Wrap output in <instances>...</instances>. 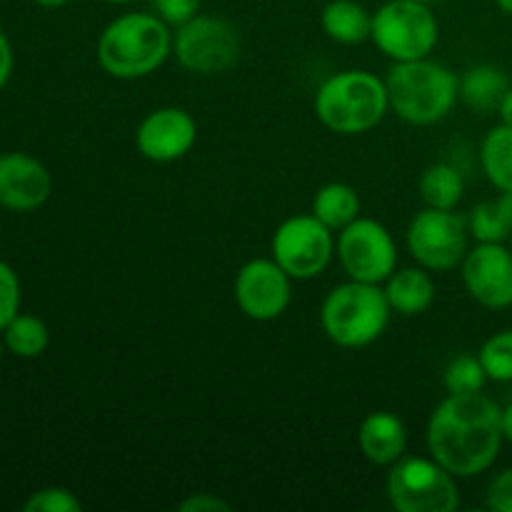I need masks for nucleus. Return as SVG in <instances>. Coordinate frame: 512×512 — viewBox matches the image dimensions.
<instances>
[{
    "mask_svg": "<svg viewBox=\"0 0 512 512\" xmlns=\"http://www.w3.org/2000/svg\"><path fill=\"white\" fill-rule=\"evenodd\" d=\"M500 410L488 395H448L428 420V453L455 478H475L493 468L503 448Z\"/></svg>",
    "mask_w": 512,
    "mask_h": 512,
    "instance_id": "obj_1",
    "label": "nucleus"
},
{
    "mask_svg": "<svg viewBox=\"0 0 512 512\" xmlns=\"http://www.w3.org/2000/svg\"><path fill=\"white\" fill-rule=\"evenodd\" d=\"M173 53V33L160 15L125 13L110 20L98 38V63L120 80L155 73Z\"/></svg>",
    "mask_w": 512,
    "mask_h": 512,
    "instance_id": "obj_2",
    "label": "nucleus"
},
{
    "mask_svg": "<svg viewBox=\"0 0 512 512\" xmlns=\"http://www.w3.org/2000/svg\"><path fill=\"white\" fill-rule=\"evenodd\" d=\"M385 88L390 108L410 125H433L448 118L460 98L458 75L430 58L395 63Z\"/></svg>",
    "mask_w": 512,
    "mask_h": 512,
    "instance_id": "obj_3",
    "label": "nucleus"
},
{
    "mask_svg": "<svg viewBox=\"0 0 512 512\" xmlns=\"http://www.w3.org/2000/svg\"><path fill=\"white\" fill-rule=\"evenodd\" d=\"M390 108L385 80L368 70H343L325 80L315 93V115L328 130L360 135L373 130Z\"/></svg>",
    "mask_w": 512,
    "mask_h": 512,
    "instance_id": "obj_4",
    "label": "nucleus"
},
{
    "mask_svg": "<svg viewBox=\"0 0 512 512\" xmlns=\"http://www.w3.org/2000/svg\"><path fill=\"white\" fill-rule=\"evenodd\" d=\"M385 288L375 283L348 280L335 285L320 308V325L325 335L340 348H365L385 333L390 323Z\"/></svg>",
    "mask_w": 512,
    "mask_h": 512,
    "instance_id": "obj_5",
    "label": "nucleus"
},
{
    "mask_svg": "<svg viewBox=\"0 0 512 512\" xmlns=\"http://www.w3.org/2000/svg\"><path fill=\"white\" fill-rule=\"evenodd\" d=\"M440 38V25L428 3L388 0L373 13L370 40L395 63L430 58Z\"/></svg>",
    "mask_w": 512,
    "mask_h": 512,
    "instance_id": "obj_6",
    "label": "nucleus"
},
{
    "mask_svg": "<svg viewBox=\"0 0 512 512\" xmlns=\"http://www.w3.org/2000/svg\"><path fill=\"white\" fill-rule=\"evenodd\" d=\"M388 498L398 512H453L460 508L455 475L435 458H400L390 465Z\"/></svg>",
    "mask_w": 512,
    "mask_h": 512,
    "instance_id": "obj_7",
    "label": "nucleus"
},
{
    "mask_svg": "<svg viewBox=\"0 0 512 512\" xmlns=\"http://www.w3.org/2000/svg\"><path fill=\"white\" fill-rule=\"evenodd\" d=\"M173 55L190 73H223L240 55L238 28L225 18L198 13L175 30Z\"/></svg>",
    "mask_w": 512,
    "mask_h": 512,
    "instance_id": "obj_8",
    "label": "nucleus"
},
{
    "mask_svg": "<svg viewBox=\"0 0 512 512\" xmlns=\"http://www.w3.org/2000/svg\"><path fill=\"white\" fill-rule=\"evenodd\" d=\"M273 258L293 280H313L330 265L335 253L333 230L313 213L283 220L273 233Z\"/></svg>",
    "mask_w": 512,
    "mask_h": 512,
    "instance_id": "obj_9",
    "label": "nucleus"
},
{
    "mask_svg": "<svg viewBox=\"0 0 512 512\" xmlns=\"http://www.w3.org/2000/svg\"><path fill=\"white\" fill-rule=\"evenodd\" d=\"M338 260L350 280L385 283L398 268V245L383 223L373 218H355L338 235Z\"/></svg>",
    "mask_w": 512,
    "mask_h": 512,
    "instance_id": "obj_10",
    "label": "nucleus"
},
{
    "mask_svg": "<svg viewBox=\"0 0 512 512\" xmlns=\"http://www.w3.org/2000/svg\"><path fill=\"white\" fill-rule=\"evenodd\" d=\"M408 250L415 263L425 270H453L468 253V225L453 210L425 208L410 220Z\"/></svg>",
    "mask_w": 512,
    "mask_h": 512,
    "instance_id": "obj_11",
    "label": "nucleus"
},
{
    "mask_svg": "<svg viewBox=\"0 0 512 512\" xmlns=\"http://www.w3.org/2000/svg\"><path fill=\"white\" fill-rule=\"evenodd\" d=\"M470 298L488 310L512 308V250L505 243H478L460 263Z\"/></svg>",
    "mask_w": 512,
    "mask_h": 512,
    "instance_id": "obj_12",
    "label": "nucleus"
},
{
    "mask_svg": "<svg viewBox=\"0 0 512 512\" xmlns=\"http://www.w3.org/2000/svg\"><path fill=\"white\" fill-rule=\"evenodd\" d=\"M290 280L275 258L250 260L235 278V303L258 323L280 318L290 305Z\"/></svg>",
    "mask_w": 512,
    "mask_h": 512,
    "instance_id": "obj_13",
    "label": "nucleus"
},
{
    "mask_svg": "<svg viewBox=\"0 0 512 512\" xmlns=\"http://www.w3.org/2000/svg\"><path fill=\"white\" fill-rule=\"evenodd\" d=\"M198 140V125L183 108H158L143 118L135 133L140 155L153 163H173L188 155Z\"/></svg>",
    "mask_w": 512,
    "mask_h": 512,
    "instance_id": "obj_14",
    "label": "nucleus"
},
{
    "mask_svg": "<svg viewBox=\"0 0 512 512\" xmlns=\"http://www.w3.org/2000/svg\"><path fill=\"white\" fill-rule=\"evenodd\" d=\"M53 178L38 158L28 153L0 155V205L15 213L40 208L50 198Z\"/></svg>",
    "mask_w": 512,
    "mask_h": 512,
    "instance_id": "obj_15",
    "label": "nucleus"
},
{
    "mask_svg": "<svg viewBox=\"0 0 512 512\" xmlns=\"http://www.w3.org/2000/svg\"><path fill=\"white\" fill-rule=\"evenodd\" d=\"M358 445L360 453L370 463L385 468V465L398 463L405 455V448H408V430H405V423L398 415L388 413V410H378V413H370L360 423Z\"/></svg>",
    "mask_w": 512,
    "mask_h": 512,
    "instance_id": "obj_16",
    "label": "nucleus"
},
{
    "mask_svg": "<svg viewBox=\"0 0 512 512\" xmlns=\"http://www.w3.org/2000/svg\"><path fill=\"white\" fill-rule=\"evenodd\" d=\"M385 295L395 313L413 318V315L428 313L430 305L435 303V283L425 268H403L395 270L385 280Z\"/></svg>",
    "mask_w": 512,
    "mask_h": 512,
    "instance_id": "obj_17",
    "label": "nucleus"
},
{
    "mask_svg": "<svg viewBox=\"0 0 512 512\" xmlns=\"http://www.w3.org/2000/svg\"><path fill=\"white\" fill-rule=\"evenodd\" d=\"M508 90L510 80L498 65H473L460 78V100L475 113H498Z\"/></svg>",
    "mask_w": 512,
    "mask_h": 512,
    "instance_id": "obj_18",
    "label": "nucleus"
},
{
    "mask_svg": "<svg viewBox=\"0 0 512 512\" xmlns=\"http://www.w3.org/2000/svg\"><path fill=\"white\" fill-rule=\"evenodd\" d=\"M320 25L335 43L358 45L370 38L373 15L355 0H330L320 15Z\"/></svg>",
    "mask_w": 512,
    "mask_h": 512,
    "instance_id": "obj_19",
    "label": "nucleus"
},
{
    "mask_svg": "<svg viewBox=\"0 0 512 512\" xmlns=\"http://www.w3.org/2000/svg\"><path fill=\"white\" fill-rule=\"evenodd\" d=\"M480 165L495 190H512V128L500 123L480 145Z\"/></svg>",
    "mask_w": 512,
    "mask_h": 512,
    "instance_id": "obj_20",
    "label": "nucleus"
},
{
    "mask_svg": "<svg viewBox=\"0 0 512 512\" xmlns=\"http://www.w3.org/2000/svg\"><path fill=\"white\" fill-rule=\"evenodd\" d=\"M420 198L428 208L438 210H455V205L463 200L465 193V180L460 170L450 163H433L425 168L420 175Z\"/></svg>",
    "mask_w": 512,
    "mask_h": 512,
    "instance_id": "obj_21",
    "label": "nucleus"
},
{
    "mask_svg": "<svg viewBox=\"0 0 512 512\" xmlns=\"http://www.w3.org/2000/svg\"><path fill=\"white\" fill-rule=\"evenodd\" d=\"M313 215L330 230H343L360 218V198L355 188L345 183H328L315 193Z\"/></svg>",
    "mask_w": 512,
    "mask_h": 512,
    "instance_id": "obj_22",
    "label": "nucleus"
},
{
    "mask_svg": "<svg viewBox=\"0 0 512 512\" xmlns=\"http://www.w3.org/2000/svg\"><path fill=\"white\" fill-rule=\"evenodd\" d=\"M5 333V345L18 358H38L45 353L50 343L48 325L35 315H15Z\"/></svg>",
    "mask_w": 512,
    "mask_h": 512,
    "instance_id": "obj_23",
    "label": "nucleus"
},
{
    "mask_svg": "<svg viewBox=\"0 0 512 512\" xmlns=\"http://www.w3.org/2000/svg\"><path fill=\"white\" fill-rule=\"evenodd\" d=\"M485 383H488V373L478 355H458L450 360L443 373V385L450 395L480 393Z\"/></svg>",
    "mask_w": 512,
    "mask_h": 512,
    "instance_id": "obj_24",
    "label": "nucleus"
},
{
    "mask_svg": "<svg viewBox=\"0 0 512 512\" xmlns=\"http://www.w3.org/2000/svg\"><path fill=\"white\" fill-rule=\"evenodd\" d=\"M468 225L478 243H505L512 238V225L500 210L498 200H483L475 205Z\"/></svg>",
    "mask_w": 512,
    "mask_h": 512,
    "instance_id": "obj_25",
    "label": "nucleus"
},
{
    "mask_svg": "<svg viewBox=\"0 0 512 512\" xmlns=\"http://www.w3.org/2000/svg\"><path fill=\"white\" fill-rule=\"evenodd\" d=\"M488 380L493 383H512V328L490 335L478 353Z\"/></svg>",
    "mask_w": 512,
    "mask_h": 512,
    "instance_id": "obj_26",
    "label": "nucleus"
},
{
    "mask_svg": "<svg viewBox=\"0 0 512 512\" xmlns=\"http://www.w3.org/2000/svg\"><path fill=\"white\" fill-rule=\"evenodd\" d=\"M25 512H80L83 503L65 488L35 490L23 505Z\"/></svg>",
    "mask_w": 512,
    "mask_h": 512,
    "instance_id": "obj_27",
    "label": "nucleus"
},
{
    "mask_svg": "<svg viewBox=\"0 0 512 512\" xmlns=\"http://www.w3.org/2000/svg\"><path fill=\"white\" fill-rule=\"evenodd\" d=\"M20 313V280L8 263L0 260V330Z\"/></svg>",
    "mask_w": 512,
    "mask_h": 512,
    "instance_id": "obj_28",
    "label": "nucleus"
},
{
    "mask_svg": "<svg viewBox=\"0 0 512 512\" xmlns=\"http://www.w3.org/2000/svg\"><path fill=\"white\" fill-rule=\"evenodd\" d=\"M485 505L493 512H512V468L493 475L485 490Z\"/></svg>",
    "mask_w": 512,
    "mask_h": 512,
    "instance_id": "obj_29",
    "label": "nucleus"
},
{
    "mask_svg": "<svg viewBox=\"0 0 512 512\" xmlns=\"http://www.w3.org/2000/svg\"><path fill=\"white\" fill-rule=\"evenodd\" d=\"M200 3L203 0H153L155 15L165 20L168 25H183L188 23L190 18H195L200 10Z\"/></svg>",
    "mask_w": 512,
    "mask_h": 512,
    "instance_id": "obj_30",
    "label": "nucleus"
},
{
    "mask_svg": "<svg viewBox=\"0 0 512 512\" xmlns=\"http://www.w3.org/2000/svg\"><path fill=\"white\" fill-rule=\"evenodd\" d=\"M178 510L180 512H218V510L230 512L233 510V505L225 503L223 498H218V495L213 493H193L178 505Z\"/></svg>",
    "mask_w": 512,
    "mask_h": 512,
    "instance_id": "obj_31",
    "label": "nucleus"
},
{
    "mask_svg": "<svg viewBox=\"0 0 512 512\" xmlns=\"http://www.w3.org/2000/svg\"><path fill=\"white\" fill-rule=\"evenodd\" d=\"M10 75H13V48H10L8 38L0 30V88L8 83Z\"/></svg>",
    "mask_w": 512,
    "mask_h": 512,
    "instance_id": "obj_32",
    "label": "nucleus"
},
{
    "mask_svg": "<svg viewBox=\"0 0 512 512\" xmlns=\"http://www.w3.org/2000/svg\"><path fill=\"white\" fill-rule=\"evenodd\" d=\"M500 425H503L505 443L512 445V403H508L503 410H500Z\"/></svg>",
    "mask_w": 512,
    "mask_h": 512,
    "instance_id": "obj_33",
    "label": "nucleus"
},
{
    "mask_svg": "<svg viewBox=\"0 0 512 512\" xmlns=\"http://www.w3.org/2000/svg\"><path fill=\"white\" fill-rule=\"evenodd\" d=\"M498 113H500V120H503L505 125H510V128H512V85H510L508 93H505V98H503V103H500Z\"/></svg>",
    "mask_w": 512,
    "mask_h": 512,
    "instance_id": "obj_34",
    "label": "nucleus"
},
{
    "mask_svg": "<svg viewBox=\"0 0 512 512\" xmlns=\"http://www.w3.org/2000/svg\"><path fill=\"white\" fill-rule=\"evenodd\" d=\"M33 3L40 5V8H63L70 0H33Z\"/></svg>",
    "mask_w": 512,
    "mask_h": 512,
    "instance_id": "obj_35",
    "label": "nucleus"
},
{
    "mask_svg": "<svg viewBox=\"0 0 512 512\" xmlns=\"http://www.w3.org/2000/svg\"><path fill=\"white\" fill-rule=\"evenodd\" d=\"M495 3H498V8L503 10L505 15H510L512 18V0H495Z\"/></svg>",
    "mask_w": 512,
    "mask_h": 512,
    "instance_id": "obj_36",
    "label": "nucleus"
},
{
    "mask_svg": "<svg viewBox=\"0 0 512 512\" xmlns=\"http://www.w3.org/2000/svg\"><path fill=\"white\" fill-rule=\"evenodd\" d=\"M100 3H108V5H125V3H130V0H100Z\"/></svg>",
    "mask_w": 512,
    "mask_h": 512,
    "instance_id": "obj_37",
    "label": "nucleus"
},
{
    "mask_svg": "<svg viewBox=\"0 0 512 512\" xmlns=\"http://www.w3.org/2000/svg\"><path fill=\"white\" fill-rule=\"evenodd\" d=\"M420 3H428L430 5V3H433V0H420Z\"/></svg>",
    "mask_w": 512,
    "mask_h": 512,
    "instance_id": "obj_38",
    "label": "nucleus"
},
{
    "mask_svg": "<svg viewBox=\"0 0 512 512\" xmlns=\"http://www.w3.org/2000/svg\"><path fill=\"white\" fill-rule=\"evenodd\" d=\"M0 355H3V343H0Z\"/></svg>",
    "mask_w": 512,
    "mask_h": 512,
    "instance_id": "obj_39",
    "label": "nucleus"
},
{
    "mask_svg": "<svg viewBox=\"0 0 512 512\" xmlns=\"http://www.w3.org/2000/svg\"><path fill=\"white\" fill-rule=\"evenodd\" d=\"M510 250H512V238H510Z\"/></svg>",
    "mask_w": 512,
    "mask_h": 512,
    "instance_id": "obj_40",
    "label": "nucleus"
}]
</instances>
